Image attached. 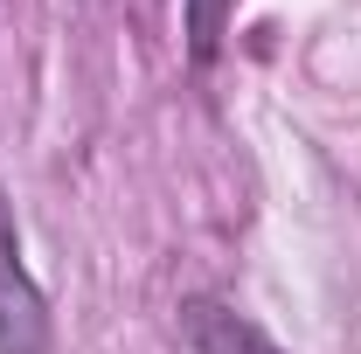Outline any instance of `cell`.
Listing matches in <instances>:
<instances>
[{
  "label": "cell",
  "instance_id": "7a4b0ae2",
  "mask_svg": "<svg viewBox=\"0 0 361 354\" xmlns=\"http://www.w3.org/2000/svg\"><path fill=\"white\" fill-rule=\"evenodd\" d=\"M180 341L188 354H285L250 312H236L229 299H209V292L180 299Z\"/></svg>",
  "mask_w": 361,
  "mask_h": 354
},
{
  "label": "cell",
  "instance_id": "6da1fadb",
  "mask_svg": "<svg viewBox=\"0 0 361 354\" xmlns=\"http://www.w3.org/2000/svg\"><path fill=\"white\" fill-rule=\"evenodd\" d=\"M56 326H49V299L21 264V229H14V202L0 195V354H49Z\"/></svg>",
  "mask_w": 361,
  "mask_h": 354
},
{
  "label": "cell",
  "instance_id": "3957f363",
  "mask_svg": "<svg viewBox=\"0 0 361 354\" xmlns=\"http://www.w3.org/2000/svg\"><path fill=\"white\" fill-rule=\"evenodd\" d=\"M180 7H188V63H195V70H216L236 0H180Z\"/></svg>",
  "mask_w": 361,
  "mask_h": 354
}]
</instances>
